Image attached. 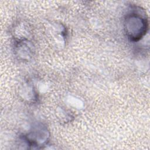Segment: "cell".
<instances>
[{"instance_id":"6da1fadb","label":"cell","mask_w":150,"mask_h":150,"mask_svg":"<svg viewBox=\"0 0 150 150\" xmlns=\"http://www.w3.org/2000/svg\"><path fill=\"white\" fill-rule=\"evenodd\" d=\"M125 30L129 36L133 40H138L146 33L147 22L146 19L135 14L127 17L125 19Z\"/></svg>"}]
</instances>
